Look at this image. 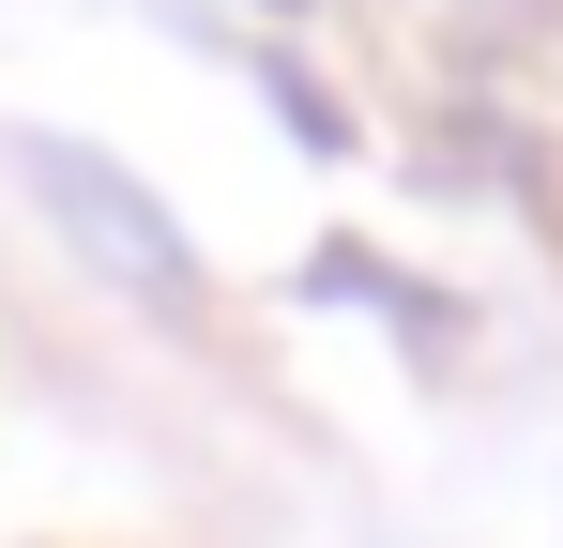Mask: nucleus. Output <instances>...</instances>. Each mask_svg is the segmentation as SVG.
Here are the masks:
<instances>
[{"instance_id":"f257e3e1","label":"nucleus","mask_w":563,"mask_h":548,"mask_svg":"<svg viewBox=\"0 0 563 548\" xmlns=\"http://www.w3.org/2000/svg\"><path fill=\"white\" fill-rule=\"evenodd\" d=\"M15 183L46 198V229H62L107 289H137V305H184V289H198V244L107 168V153H77V138H15Z\"/></svg>"}]
</instances>
